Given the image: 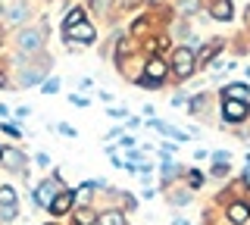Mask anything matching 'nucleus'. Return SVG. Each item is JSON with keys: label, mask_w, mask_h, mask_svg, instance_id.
<instances>
[{"label": "nucleus", "mask_w": 250, "mask_h": 225, "mask_svg": "<svg viewBox=\"0 0 250 225\" xmlns=\"http://www.w3.org/2000/svg\"><path fill=\"white\" fill-rule=\"evenodd\" d=\"M172 63H175V75H178V79H188V75L194 72V50L191 47H178Z\"/></svg>", "instance_id": "nucleus-1"}, {"label": "nucleus", "mask_w": 250, "mask_h": 225, "mask_svg": "<svg viewBox=\"0 0 250 225\" xmlns=\"http://www.w3.org/2000/svg\"><path fill=\"white\" fill-rule=\"evenodd\" d=\"M222 113H225V119H229V122H241V119H244V116H247L250 110H247V103H244V100H231V97H225Z\"/></svg>", "instance_id": "nucleus-2"}, {"label": "nucleus", "mask_w": 250, "mask_h": 225, "mask_svg": "<svg viewBox=\"0 0 250 225\" xmlns=\"http://www.w3.org/2000/svg\"><path fill=\"white\" fill-rule=\"evenodd\" d=\"M163 75H166V63H163V60H150V63H147L144 79H141V84H150V88H156V84L163 82Z\"/></svg>", "instance_id": "nucleus-3"}, {"label": "nucleus", "mask_w": 250, "mask_h": 225, "mask_svg": "<svg viewBox=\"0 0 250 225\" xmlns=\"http://www.w3.org/2000/svg\"><path fill=\"white\" fill-rule=\"evenodd\" d=\"M53 197H57V182H41V184H38V191H35V200H38V204H41L44 209H50Z\"/></svg>", "instance_id": "nucleus-4"}, {"label": "nucleus", "mask_w": 250, "mask_h": 225, "mask_svg": "<svg viewBox=\"0 0 250 225\" xmlns=\"http://www.w3.org/2000/svg\"><path fill=\"white\" fill-rule=\"evenodd\" d=\"M41 44H44V35L38 32V28H25V32L19 35V47L22 50H41Z\"/></svg>", "instance_id": "nucleus-5"}, {"label": "nucleus", "mask_w": 250, "mask_h": 225, "mask_svg": "<svg viewBox=\"0 0 250 225\" xmlns=\"http://www.w3.org/2000/svg\"><path fill=\"white\" fill-rule=\"evenodd\" d=\"M72 204H75V194H72V191H62V194H57V197H53L50 209H53L57 216H62V213H69V209H72Z\"/></svg>", "instance_id": "nucleus-6"}, {"label": "nucleus", "mask_w": 250, "mask_h": 225, "mask_svg": "<svg viewBox=\"0 0 250 225\" xmlns=\"http://www.w3.org/2000/svg\"><path fill=\"white\" fill-rule=\"evenodd\" d=\"M66 35L69 38H78V44H91L94 41V28L88 25V22H78V25L66 28Z\"/></svg>", "instance_id": "nucleus-7"}, {"label": "nucleus", "mask_w": 250, "mask_h": 225, "mask_svg": "<svg viewBox=\"0 0 250 225\" xmlns=\"http://www.w3.org/2000/svg\"><path fill=\"white\" fill-rule=\"evenodd\" d=\"M47 69H50V60H38V66H31L28 72H22V84H25V88H28V84H35Z\"/></svg>", "instance_id": "nucleus-8"}, {"label": "nucleus", "mask_w": 250, "mask_h": 225, "mask_svg": "<svg viewBox=\"0 0 250 225\" xmlns=\"http://www.w3.org/2000/svg\"><path fill=\"white\" fill-rule=\"evenodd\" d=\"M0 160H6L3 166L13 169V172H19V169H22V153H19V150H10V147H3V150H0Z\"/></svg>", "instance_id": "nucleus-9"}, {"label": "nucleus", "mask_w": 250, "mask_h": 225, "mask_svg": "<svg viewBox=\"0 0 250 225\" xmlns=\"http://www.w3.org/2000/svg\"><path fill=\"white\" fill-rule=\"evenodd\" d=\"M247 219H250V206H244V204H231V206H229V222L244 225Z\"/></svg>", "instance_id": "nucleus-10"}, {"label": "nucleus", "mask_w": 250, "mask_h": 225, "mask_svg": "<svg viewBox=\"0 0 250 225\" xmlns=\"http://www.w3.org/2000/svg\"><path fill=\"white\" fill-rule=\"evenodd\" d=\"M213 19H219V22L231 19V0H216L213 3Z\"/></svg>", "instance_id": "nucleus-11"}, {"label": "nucleus", "mask_w": 250, "mask_h": 225, "mask_svg": "<svg viewBox=\"0 0 250 225\" xmlns=\"http://www.w3.org/2000/svg\"><path fill=\"white\" fill-rule=\"evenodd\" d=\"M94 222H97V216H94V209H91V206H78V209H75L72 225H94Z\"/></svg>", "instance_id": "nucleus-12"}, {"label": "nucleus", "mask_w": 250, "mask_h": 225, "mask_svg": "<svg viewBox=\"0 0 250 225\" xmlns=\"http://www.w3.org/2000/svg\"><path fill=\"white\" fill-rule=\"evenodd\" d=\"M0 206H16V194L6 184H0Z\"/></svg>", "instance_id": "nucleus-13"}, {"label": "nucleus", "mask_w": 250, "mask_h": 225, "mask_svg": "<svg viewBox=\"0 0 250 225\" xmlns=\"http://www.w3.org/2000/svg\"><path fill=\"white\" fill-rule=\"evenodd\" d=\"M78 22H84V10H82V6H75V10H69V16H66V28L78 25Z\"/></svg>", "instance_id": "nucleus-14"}, {"label": "nucleus", "mask_w": 250, "mask_h": 225, "mask_svg": "<svg viewBox=\"0 0 250 225\" xmlns=\"http://www.w3.org/2000/svg\"><path fill=\"white\" fill-rule=\"evenodd\" d=\"M100 225H125V216L122 213H104L100 216Z\"/></svg>", "instance_id": "nucleus-15"}, {"label": "nucleus", "mask_w": 250, "mask_h": 225, "mask_svg": "<svg viewBox=\"0 0 250 225\" xmlns=\"http://www.w3.org/2000/svg\"><path fill=\"white\" fill-rule=\"evenodd\" d=\"M247 94V84H229V91H225V97H231V100H241Z\"/></svg>", "instance_id": "nucleus-16"}, {"label": "nucleus", "mask_w": 250, "mask_h": 225, "mask_svg": "<svg viewBox=\"0 0 250 225\" xmlns=\"http://www.w3.org/2000/svg\"><path fill=\"white\" fill-rule=\"evenodd\" d=\"M216 50H219V41H209V44H207V47H203V50H200V63H207V60H209V57H213V53H216Z\"/></svg>", "instance_id": "nucleus-17"}, {"label": "nucleus", "mask_w": 250, "mask_h": 225, "mask_svg": "<svg viewBox=\"0 0 250 225\" xmlns=\"http://www.w3.org/2000/svg\"><path fill=\"white\" fill-rule=\"evenodd\" d=\"M28 16V10H25V6H13V10H10V22H22V19H25Z\"/></svg>", "instance_id": "nucleus-18"}, {"label": "nucleus", "mask_w": 250, "mask_h": 225, "mask_svg": "<svg viewBox=\"0 0 250 225\" xmlns=\"http://www.w3.org/2000/svg\"><path fill=\"white\" fill-rule=\"evenodd\" d=\"M41 91H44V94H57V91H60V82H57V79L44 82V88H41Z\"/></svg>", "instance_id": "nucleus-19"}, {"label": "nucleus", "mask_w": 250, "mask_h": 225, "mask_svg": "<svg viewBox=\"0 0 250 225\" xmlns=\"http://www.w3.org/2000/svg\"><path fill=\"white\" fill-rule=\"evenodd\" d=\"M178 10H182V13H191V10H197V0H178Z\"/></svg>", "instance_id": "nucleus-20"}, {"label": "nucleus", "mask_w": 250, "mask_h": 225, "mask_svg": "<svg viewBox=\"0 0 250 225\" xmlns=\"http://www.w3.org/2000/svg\"><path fill=\"white\" fill-rule=\"evenodd\" d=\"M0 216H3L6 222H10V219H16V206H0Z\"/></svg>", "instance_id": "nucleus-21"}, {"label": "nucleus", "mask_w": 250, "mask_h": 225, "mask_svg": "<svg viewBox=\"0 0 250 225\" xmlns=\"http://www.w3.org/2000/svg\"><path fill=\"white\" fill-rule=\"evenodd\" d=\"M188 182H191L194 188H200V184H203V175L200 172H191V175H188Z\"/></svg>", "instance_id": "nucleus-22"}, {"label": "nucleus", "mask_w": 250, "mask_h": 225, "mask_svg": "<svg viewBox=\"0 0 250 225\" xmlns=\"http://www.w3.org/2000/svg\"><path fill=\"white\" fill-rule=\"evenodd\" d=\"M135 3H138V0H113L116 10H125V6H135Z\"/></svg>", "instance_id": "nucleus-23"}, {"label": "nucleus", "mask_w": 250, "mask_h": 225, "mask_svg": "<svg viewBox=\"0 0 250 225\" xmlns=\"http://www.w3.org/2000/svg\"><path fill=\"white\" fill-rule=\"evenodd\" d=\"M213 160H216V166H229V153H216Z\"/></svg>", "instance_id": "nucleus-24"}, {"label": "nucleus", "mask_w": 250, "mask_h": 225, "mask_svg": "<svg viewBox=\"0 0 250 225\" xmlns=\"http://www.w3.org/2000/svg\"><path fill=\"white\" fill-rule=\"evenodd\" d=\"M91 6H94V10H100V6H104V0H91Z\"/></svg>", "instance_id": "nucleus-25"}, {"label": "nucleus", "mask_w": 250, "mask_h": 225, "mask_svg": "<svg viewBox=\"0 0 250 225\" xmlns=\"http://www.w3.org/2000/svg\"><path fill=\"white\" fill-rule=\"evenodd\" d=\"M3 84H6V79H3V72H0V88H3Z\"/></svg>", "instance_id": "nucleus-26"}, {"label": "nucleus", "mask_w": 250, "mask_h": 225, "mask_svg": "<svg viewBox=\"0 0 250 225\" xmlns=\"http://www.w3.org/2000/svg\"><path fill=\"white\" fill-rule=\"evenodd\" d=\"M247 184H250V172H247Z\"/></svg>", "instance_id": "nucleus-27"}]
</instances>
